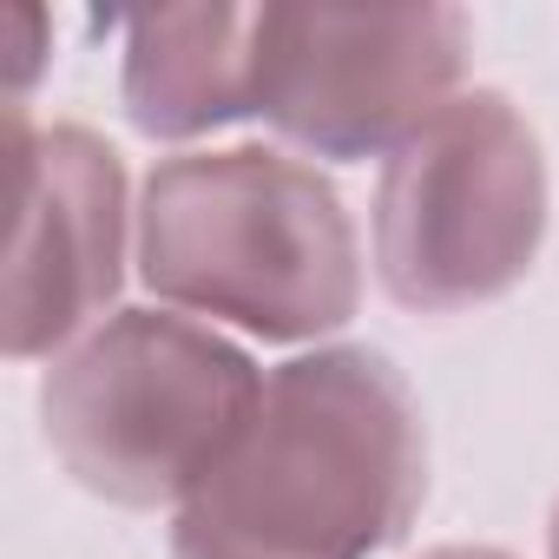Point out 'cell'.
<instances>
[{"label":"cell","mask_w":559,"mask_h":559,"mask_svg":"<svg viewBox=\"0 0 559 559\" xmlns=\"http://www.w3.org/2000/svg\"><path fill=\"white\" fill-rule=\"evenodd\" d=\"M428 500L408 376L362 343L270 369L217 474L171 513V559H376Z\"/></svg>","instance_id":"6da1fadb"},{"label":"cell","mask_w":559,"mask_h":559,"mask_svg":"<svg viewBox=\"0 0 559 559\" xmlns=\"http://www.w3.org/2000/svg\"><path fill=\"white\" fill-rule=\"evenodd\" d=\"M421 559H513V552H500V546H435Z\"/></svg>","instance_id":"ba28073f"},{"label":"cell","mask_w":559,"mask_h":559,"mask_svg":"<svg viewBox=\"0 0 559 559\" xmlns=\"http://www.w3.org/2000/svg\"><path fill=\"white\" fill-rule=\"evenodd\" d=\"M14 139V270H8V356L34 362L73 343L126 284V165L86 126H27L8 106Z\"/></svg>","instance_id":"8992f818"},{"label":"cell","mask_w":559,"mask_h":559,"mask_svg":"<svg viewBox=\"0 0 559 559\" xmlns=\"http://www.w3.org/2000/svg\"><path fill=\"white\" fill-rule=\"evenodd\" d=\"M126 119L145 139H198L257 119L263 8H152L126 14Z\"/></svg>","instance_id":"52a82bcc"},{"label":"cell","mask_w":559,"mask_h":559,"mask_svg":"<svg viewBox=\"0 0 559 559\" xmlns=\"http://www.w3.org/2000/svg\"><path fill=\"white\" fill-rule=\"evenodd\" d=\"M546 243V152L507 93L448 99L376 185V270L415 317L507 297Z\"/></svg>","instance_id":"277c9868"},{"label":"cell","mask_w":559,"mask_h":559,"mask_svg":"<svg viewBox=\"0 0 559 559\" xmlns=\"http://www.w3.org/2000/svg\"><path fill=\"white\" fill-rule=\"evenodd\" d=\"M546 552L559 559V507H552V520H546Z\"/></svg>","instance_id":"9c48e42d"},{"label":"cell","mask_w":559,"mask_h":559,"mask_svg":"<svg viewBox=\"0 0 559 559\" xmlns=\"http://www.w3.org/2000/svg\"><path fill=\"white\" fill-rule=\"evenodd\" d=\"M263 369L217 330L165 310H112L40 382L60 467L112 507H185L263 402Z\"/></svg>","instance_id":"3957f363"},{"label":"cell","mask_w":559,"mask_h":559,"mask_svg":"<svg viewBox=\"0 0 559 559\" xmlns=\"http://www.w3.org/2000/svg\"><path fill=\"white\" fill-rule=\"evenodd\" d=\"M467 40L461 8H263L257 119L336 165L402 152L461 99Z\"/></svg>","instance_id":"5b68a950"},{"label":"cell","mask_w":559,"mask_h":559,"mask_svg":"<svg viewBox=\"0 0 559 559\" xmlns=\"http://www.w3.org/2000/svg\"><path fill=\"white\" fill-rule=\"evenodd\" d=\"M139 276L191 317L317 343L362 304V243L336 185L304 158L270 145L178 152L139 191Z\"/></svg>","instance_id":"7a4b0ae2"}]
</instances>
